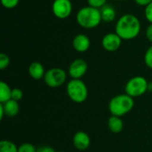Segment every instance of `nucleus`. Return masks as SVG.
<instances>
[{"mask_svg":"<svg viewBox=\"0 0 152 152\" xmlns=\"http://www.w3.org/2000/svg\"><path fill=\"white\" fill-rule=\"evenodd\" d=\"M142 29L141 20L133 13H125L118 18L115 25V32L122 40H133L136 38Z\"/></svg>","mask_w":152,"mask_h":152,"instance_id":"1","label":"nucleus"},{"mask_svg":"<svg viewBox=\"0 0 152 152\" xmlns=\"http://www.w3.org/2000/svg\"><path fill=\"white\" fill-rule=\"evenodd\" d=\"M76 20L77 23L85 29L95 28L102 21L100 10L89 5L84 6L78 10L76 14Z\"/></svg>","mask_w":152,"mask_h":152,"instance_id":"2","label":"nucleus"},{"mask_svg":"<svg viewBox=\"0 0 152 152\" xmlns=\"http://www.w3.org/2000/svg\"><path fill=\"white\" fill-rule=\"evenodd\" d=\"M134 107V100L126 94H118L109 102V110L111 116L123 117L129 113Z\"/></svg>","mask_w":152,"mask_h":152,"instance_id":"3","label":"nucleus"},{"mask_svg":"<svg viewBox=\"0 0 152 152\" xmlns=\"http://www.w3.org/2000/svg\"><path fill=\"white\" fill-rule=\"evenodd\" d=\"M69 98L75 103H83L88 97V88L81 79H70L66 86Z\"/></svg>","mask_w":152,"mask_h":152,"instance_id":"4","label":"nucleus"},{"mask_svg":"<svg viewBox=\"0 0 152 152\" xmlns=\"http://www.w3.org/2000/svg\"><path fill=\"white\" fill-rule=\"evenodd\" d=\"M149 82L142 76H136L130 78L125 86V92L126 94L133 98H137L143 95L148 91Z\"/></svg>","mask_w":152,"mask_h":152,"instance_id":"5","label":"nucleus"},{"mask_svg":"<svg viewBox=\"0 0 152 152\" xmlns=\"http://www.w3.org/2000/svg\"><path fill=\"white\" fill-rule=\"evenodd\" d=\"M68 73L61 68H52L46 70L44 81L50 88H58L65 84Z\"/></svg>","mask_w":152,"mask_h":152,"instance_id":"6","label":"nucleus"},{"mask_svg":"<svg viewBox=\"0 0 152 152\" xmlns=\"http://www.w3.org/2000/svg\"><path fill=\"white\" fill-rule=\"evenodd\" d=\"M73 4L70 0H54L52 4L53 14L60 20H65L70 16Z\"/></svg>","mask_w":152,"mask_h":152,"instance_id":"7","label":"nucleus"},{"mask_svg":"<svg viewBox=\"0 0 152 152\" xmlns=\"http://www.w3.org/2000/svg\"><path fill=\"white\" fill-rule=\"evenodd\" d=\"M88 65L86 60L77 58L74 60L69 66L68 75L71 79H81L87 72Z\"/></svg>","mask_w":152,"mask_h":152,"instance_id":"8","label":"nucleus"},{"mask_svg":"<svg viewBox=\"0 0 152 152\" xmlns=\"http://www.w3.org/2000/svg\"><path fill=\"white\" fill-rule=\"evenodd\" d=\"M122 38L116 32H110L103 36L102 39V45L107 52H116L122 45Z\"/></svg>","mask_w":152,"mask_h":152,"instance_id":"9","label":"nucleus"},{"mask_svg":"<svg viewBox=\"0 0 152 152\" xmlns=\"http://www.w3.org/2000/svg\"><path fill=\"white\" fill-rule=\"evenodd\" d=\"M72 46L77 53H86L91 46L90 38L86 34H77L72 40Z\"/></svg>","mask_w":152,"mask_h":152,"instance_id":"10","label":"nucleus"},{"mask_svg":"<svg viewBox=\"0 0 152 152\" xmlns=\"http://www.w3.org/2000/svg\"><path fill=\"white\" fill-rule=\"evenodd\" d=\"M73 145L78 151H86L91 144L90 136L84 131L77 132L73 136Z\"/></svg>","mask_w":152,"mask_h":152,"instance_id":"11","label":"nucleus"},{"mask_svg":"<svg viewBox=\"0 0 152 152\" xmlns=\"http://www.w3.org/2000/svg\"><path fill=\"white\" fill-rule=\"evenodd\" d=\"M28 70L29 76L35 80H40L44 78L45 74L46 72L45 70L43 64L40 63L39 61H33L32 63H30Z\"/></svg>","mask_w":152,"mask_h":152,"instance_id":"12","label":"nucleus"},{"mask_svg":"<svg viewBox=\"0 0 152 152\" xmlns=\"http://www.w3.org/2000/svg\"><path fill=\"white\" fill-rule=\"evenodd\" d=\"M4 109V115L8 118H14L18 115L20 111V104L19 102L14 101L12 99L7 101L4 103H0Z\"/></svg>","mask_w":152,"mask_h":152,"instance_id":"13","label":"nucleus"},{"mask_svg":"<svg viewBox=\"0 0 152 152\" xmlns=\"http://www.w3.org/2000/svg\"><path fill=\"white\" fill-rule=\"evenodd\" d=\"M100 12H101L102 20L103 22L111 23L116 20L117 12L111 4H105L102 8L100 9Z\"/></svg>","mask_w":152,"mask_h":152,"instance_id":"14","label":"nucleus"},{"mask_svg":"<svg viewBox=\"0 0 152 152\" xmlns=\"http://www.w3.org/2000/svg\"><path fill=\"white\" fill-rule=\"evenodd\" d=\"M108 127L110 130V132L114 134H118L124 128V122L120 117L111 116L108 119Z\"/></svg>","mask_w":152,"mask_h":152,"instance_id":"15","label":"nucleus"},{"mask_svg":"<svg viewBox=\"0 0 152 152\" xmlns=\"http://www.w3.org/2000/svg\"><path fill=\"white\" fill-rule=\"evenodd\" d=\"M12 88L4 81L0 82V103H4L12 99Z\"/></svg>","mask_w":152,"mask_h":152,"instance_id":"16","label":"nucleus"},{"mask_svg":"<svg viewBox=\"0 0 152 152\" xmlns=\"http://www.w3.org/2000/svg\"><path fill=\"white\" fill-rule=\"evenodd\" d=\"M0 152H18V147L11 141L2 140L0 142Z\"/></svg>","mask_w":152,"mask_h":152,"instance_id":"17","label":"nucleus"},{"mask_svg":"<svg viewBox=\"0 0 152 152\" xmlns=\"http://www.w3.org/2000/svg\"><path fill=\"white\" fill-rule=\"evenodd\" d=\"M37 148L30 142H24L18 147V152H37Z\"/></svg>","mask_w":152,"mask_h":152,"instance_id":"18","label":"nucleus"},{"mask_svg":"<svg viewBox=\"0 0 152 152\" xmlns=\"http://www.w3.org/2000/svg\"><path fill=\"white\" fill-rule=\"evenodd\" d=\"M10 57L4 53H0V69L4 70L5 69H7L10 65Z\"/></svg>","mask_w":152,"mask_h":152,"instance_id":"19","label":"nucleus"},{"mask_svg":"<svg viewBox=\"0 0 152 152\" xmlns=\"http://www.w3.org/2000/svg\"><path fill=\"white\" fill-rule=\"evenodd\" d=\"M144 63L145 65L152 69V45L146 50L144 54Z\"/></svg>","mask_w":152,"mask_h":152,"instance_id":"20","label":"nucleus"},{"mask_svg":"<svg viewBox=\"0 0 152 152\" xmlns=\"http://www.w3.org/2000/svg\"><path fill=\"white\" fill-rule=\"evenodd\" d=\"M107 1L108 0H87V4L91 7L100 10L105 4H107Z\"/></svg>","mask_w":152,"mask_h":152,"instance_id":"21","label":"nucleus"},{"mask_svg":"<svg viewBox=\"0 0 152 152\" xmlns=\"http://www.w3.org/2000/svg\"><path fill=\"white\" fill-rule=\"evenodd\" d=\"M20 3V0H1L2 5L5 9H13Z\"/></svg>","mask_w":152,"mask_h":152,"instance_id":"22","label":"nucleus"},{"mask_svg":"<svg viewBox=\"0 0 152 152\" xmlns=\"http://www.w3.org/2000/svg\"><path fill=\"white\" fill-rule=\"evenodd\" d=\"M23 97V92L20 88H12V99L14 101H20Z\"/></svg>","mask_w":152,"mask_h":152,"instance_id":"23","label":"nucleus"},{"mask_svg":"<svg viewBox=\"0 0 152 152\" xmlns=\"http://www.w3.org/2000/svg\"><path fill=\"white\" fill-rule=\"evenodd\" d=\"M144 16L146 20L151 24L152 23V3L148 4L144 9Z\"/></svg>","mask_w":152,"mask_h":152,"instance_id":"24","label":"nucleus"},{"mask_svg":"<svg viewBox=\"0 0 152 152\" xmlns=\"http://www.w3.org/2000/svg\"><path fill=\"white\" fill-rule=\"evenodd\" d=\"M145 36H146V38L152 43V23H151L147 28H146V30H145Z\"/></svg>","mask_w":152,"mask_h":152,"instance_id":"25","label":"nucleus"},{"mask_svg":"<svg viewBox=\"0 0 152 152\" xmlns=\"http://www.w3.org/2000/svg\"><path fill=\"white\" fill-rule=\"evenodd\" d=\"M37 152H56L54 151L53 148L50 147V146H42V147H39Z\"/></svg>","mask_w":152,"mask_h":152,"instance_id":"26","label":"nucleus"},{"mask_svg":"<svg viewBox=\"0 0 152 152\" xmlns=\"http://www.w3.org/2000/svg\"><path fill=\"white\" fill-rule=\"evenodd\" d=\"M135 4L139 6H144L146 7L148 4L152 3V0H134Z\"/></svg>","mask_w":152,"mask_h":152,"instance_id":"27","label":"nucleus"},{"mask_svg":"<svg viewBox=\"0 0 152 152\" xmlns=\"http://www.w3.org/2000/svg\"><path fill=\"white\" fill-rule=\"evenodd\" d=\"M5 115H4V109H3V107H2V105L0 104V120H2L3 118H4V117Z\"/></svg>","mask_w":152,"mask_h":152,"instance_id":"28","label":"nucleus"},{"mask_svg":"<svg viewBox=\"0 0 152 152\" xmlns=\"http://www.w3.org/2000/svg\"><path fill=\"white\" fill-rule=\"evenodd\" d=\"M148 91H150V92H152V82H149Z\"/></svg>","mask_w":152,"mask_h":152,"instance_id":"29","label":"nucleus"},{"mask_svg":"<svg viewBox=\"0 0 152 152\" xmlns=\"http://www.w3.org/2000/svg\"><path fill=\"white\" fill-rule=\"evenodd\" d=\"M116 1H121V0H116Z\"/></svg>","mask_w":152,"mask_h":152,"instance_id":"30","label":"nucleus"}]
</instances>
